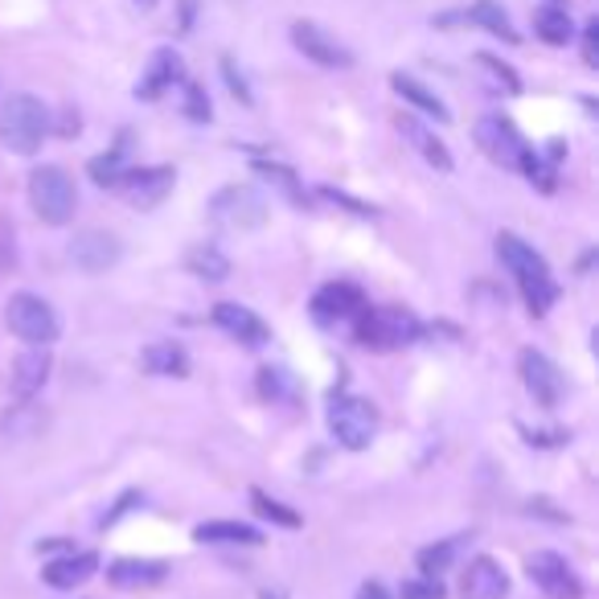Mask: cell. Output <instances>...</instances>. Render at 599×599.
<instances>
[{
    "label": "cell",
    "instance_id": "1",
    "mask_svg": "<svg viewBox=\"0 0 599 599\" xmlns=\"http://www.w3.org/2000/svg\"><path fill=\"white\" fill-rule=\"evenodd\" d=\"M497 259L506 263L509 276H513L518 288H522L530 317H546V313L559 304V280L550 276V263L525 243V239H518L513 230H501V234H497Z\"/></svg>",
    "mask_w": 599,
    "mask_h": 599
},
{
    "label": "cell",
    "instance_id": "2",
    "mask_svg": "<svg viewBox=\"0 0 599 599\" xmlns=\"http://www.w3.org/2000/svg\"><path fill=\"white\" fill-rule=\"evenodd\" d=\"M419 337H423V320L403 304H378V308L366 304L354 317V341L361 349H374V354L407 349Z\"/></svg>",
    "mask_w": 599,
    "mask_h": 599
},
{
    "label": "cell",
    "instance_id": "3",
    "mask_svg": "<svg viewBox=\"0 0 599 599\" xmlns=\"http://www.w3.org/2000/svg\"><path fill=\"white\" fill-rule=\"evenodd\" d=\"M50 128H54V119H50V107L41 103L38 94L17 91L0 103V144L9 152H17V156L41 152Z\"/></svg>",
    "mask_w": 599,
    "mask_h": 599
},
{
    "label": "cell",
    "instance_id": "4",
    "mask_svg": "<svg viewBox=\"0 0 599 599\" xmlns=\"http://www.w3.org/2000/svg\"><path fill=\"white\" fill-rule=\"evenodd\" d=\"M29 206L46 226H66L78 209L75 177L62 165H41L29 173Z\"/></svg>",
    "mask_w": 599,
    "mask_h": 599
},
{
    "label": "cell",
    "instance_id": "5",
    "mask_svg": "<svg viewBox=\"0 0 599 599\" xmlns=\"http://www.w3.org/2000/svg\"><path fill=\"white\" fill-rule=\"evenodd\" d=\"M378 407L370 398H361V394H333V403H329V431H333V439H337L341 448L349 451H366L374 444L378 435Z\"/></svg>",
    "mask_w": 599,
    "mask_h": 599
},
{
    "label": "cell",
    "instance_id": "6",
    "mask_svg": "<svg viewBox=\"0 0 599 599\" xmlns=\"http://www.w3.org/2000/svg\"><path fill=\"white\" fill-rule=\"evenodd\" d=\"M4 324H9V333L21 337L25 345H54L58 333H62V320L58 313L50 308V300L34 296V292H17V296H9L4 304Z\"/></svg>",
    "mask_w": 599,
    "mask_h": 599
},
{
    "label": "cell",
    "instance_id": "7",
    "mask_svg": "<svg viewBox=\"0 0 599 599\" xmlns=\"http://www.w3.org/2000/svg\"><path fill=\"white\" fill-rule=\"evenodd\" d=\"M267 214H271V206L255 186H226L209 202V222L222 226V230H259L267 222Z\"/></svg>",
    "mask_w": 599,
    "mask_h": 599
},
{
    "label": "cell",
    "instance_id": "8",
    "mask_svg": "<svg viewBox=\"0 0 599 599\" xmlns=\"http://www.w3.org/2000/svg\"><path fill=\"white\" fill-rule=\"evenodd\" d=\"M476 144H481V152H485L493 165L513 169V173H522L525 156H530L525 136L513 128V119H506V115H485V119L476 124Z\"/></svg>",
    "mask_w": 599,
    "mask_h": 599
},
{
    "label": "cell",
    "instance_id": "9",
    "mask_svg": "<svg viewBox=\"0 0 599 599\" xmlns=\"http://www.w3.org/2000/svg\"><path fill=\"white\" fill-rule=\"evenodd\" d=\"M292 46H296L308 62L324 66V71H349V66H354V50L341 46L329 29H320L317 21H296V25H292Z\"/></svg>",
    "mask_w": 599,
    "mask_h": 599
},
{
    "label": "cell",
    "instance_id": "10",
    "mask_svg": "<svg viewBox=\"0 0 599 599\" xmlns=\"http://www.w3.org/2000/svg\"><path fill=\"white\" fill-rule=\"evenodd\" d=\"M525 575H530L534 587H543L550 599H583L579 575H575L571 562L562 559V555H555V550H538V555H530Z\"/></svg>",
    "mask_w": 599,
    "mask_h": 599
},
{
    "label": "cell",
    "instance_id": "11",
    "mask_svg": "<svg viewBox=\"0 0 599 599\" xmlns=\"http://www.w3.org/2000/svg\"><path fill=\"white\" fill-rule=\"evenodd\" d=\"M124 255V246L115 239L112 230H78L71 239V263H75L82 276H103L107 267H115Z\"/></svg>",
    "mask_w": 599,
    "mask_h": 599
},
{
    "label": "cell",
    "instance_id": "12",
    "mask_svg": "<svg viewBox=\"0 0 599 599\" xmlns=\"http://www.w3.org/2000/svg\"><path fill=\"white\" fill-rule=\"evenodd\" d=\"M518 370H522V386L530 391V398H534L538 407H546V411L559 407L562 403V374L550 357L538 354V349H522Z\"/></svg>",
    "mask_w": 599,
    "mask_h": 599
},
{
    "label": "cell",
    "instance_id": "13",
    "mask_svg": "<svg viewBox=\"0 0 599 599\" xmlns=\"http://www.w3.org/2000/svg\"><path fill=\"white\" fill-rule=\"evenodd\" d=\"M181 82H186V62H181V54H177L173 46H161V50L149 58L140 82H136V99L156 103L161 94H169L173 87H181Z\"/></svg>",
    "mask_w": 599,
    "mask_h": 599
},
{
    "label": "cell",
    "instance_id": "14",
    "mask_svg": "<svg viewBox=\"0 0 599 599\" xmlns=\"http://www.w3.org/2000/svg\"><path fill=\"white\" fill-rule=\"evenodd\" d=\"M177 186V173L169 165H152V169H128V177L119 181V193L128 197L136 209H156Z\"/></svg>",
    "mask_w": 599,
    "mask_h": 599
},
{
    "label": "cell",
    "instance_id": "15",
    "mask_svg": "<svg viewBox=\"0 0 599 599\" xmlns=\"http://www.w3.org/2000/svg\"><path fill=\"white\" fill-rule=\"evenodd\" d=\"M214 324L222 329L226 337L243 341L246 349H259L271 341V329H267V320L259 313H251L246 304H234V300H222V304H214Z\"/></svg>",
    "mask_w": 599,
    "mask_h": 599
},
{
    "label": "cell",
    "instance_id": "16",
    "mask_svg": "<svg viewBox=\"0 0 599 599\" xmlns=\"http://www.w3.org/2000/svg\"><path fill=\"white\" fill-rule=\"evenodd\" d=\"M361 308H366L361 288H357V283H345V280L324 283V288H317V296H313V317H317L320 324H341V320H354Z\"/></svg>",
    "mask_w": 599,
    "mask_h": 599
},
{
    "label": "cell",
    "instance_id": "17",
    "mask_svg": "<svg viewBox=\"0 0 599 599\" xmlns=\"http://www.w3.org/2000/svg\"><path fill=\"white\" fill-rule=\"evenodd\" d=\"M506 596H509V575L497 559L476 555L460 571V599H506Z\"/></svg>",
    "mask_w": 599,
    "mask_h": 599
},
{
    "label": "cell",
    "instance_id": "18",
    "mask_svg": "<svg viewBox=\"0 0 599 599\" xmlns=\"http://www.w3.org/2000/svg\"><path fill=\"white\" fill-rule=\"evenodd\" d=\"M50 370H54L50 349H46V345H29V349L13 361V378H9L13 398H17V403H29L34 394H41V386L50 382Z\"/></svg>",
    "mask_w": 599,
    "mask_h": 599
},
{
    "label": "cell",
    "instance_id": "19",
    "mask_svg": "<svg viewBox=\"0 0 599 599\" xmlns=\"http://www.w3.org/2000/svg\"><path fill=\"white\" fill-rule=\"evenodd\" d=\"M94 571H99V555L94 550H71L66 559L46 562L41 566V579L50 583L54 591H75L87 579H94Z\"/></svg>",
    "mask_w": 599,
    "mask_h": 599
},
{
    "label": "cell",
    "instance_id": "20",
    "mask_svg": "<svg viewBox=\"0 0 599 599\" xmlns=\"http://www.w3.org/2000/svg\"><path fill=\"white\" fill-rule=\"evenodd\" d=\"M394 124H398V131H403V140H411V149L419 152V156H423V161H428L431 169L451 173V165H456V161H451L448 144H444V140H439V136H435V131H431V128H423V124H419V119H415V115H398V119H394Z\"/></svg>",
    "mask_w": 599,
    "mask_h": 599
},
{
    "label": "cell",
    "instance_id": "21",
    "mask_svg": "<svg viewBox=\"0 0 599 599\" xmlns=\"http://www.w3.org/2000/svg\"><path fill=\"white\" fill-rule=\"evenodd\" d=\"M169 566L161 559H119L107 566V583L112 587H124V591H136V587H156L165 583Z\"/></svg>",
    "mask_w": 599,
    "mask_h": 599
},
{
    "label": "cell",
    "instance_id": "22",
    "mask_svg": "<svg viewBox=\"0 0 599 599\" xmlns=\"http://www.w3.org/2000/svg\"><path fill=\"white\" fill-rule=\"evenodd\" d=\"M391 91L403 99V103H411L415 112H423V115H431L435 124H448L451 119V112H448V103L439 99L435 91H428L419 78H411V75H403V71H394L391 75Z\"/></svg>",
    "mask_w": 599,
    "mask_h": 599
},
{
    "label": "cell",
    "instance_id": "23",
    "mask_svg": "<svg viewBox=\"0 0 599 599\" xmlns=\"http://www.w3.org/2000/svg\"><path fill=\"white\" fill-rule=\"evenodd\" d=\"M140 366L156 378H189V354L177 341H152L140 354Z\"/></svg>",
    "mask_w": 599,
    "mask_h": 599
},
{
    "label": "cell",
    "instance_id": "24",
    "mask_svg": "<svg viewBox=\"0 0 599 599\" xmlns=\"http://www.w3.org/2000/svg\"><path fill=\"white\" fill-rule=\"evenodd\" d=\"M464 21L476 25V29H485V34H493V38H501L506 46H518L522 41V34L513 29V21H509V13L497 0H476L469 13H464Z\"/></svg>",
    "mask_w": 599,
    "mask_h": 599
},
{
    "label": "cell",
    "instance_id": "25",
    "mask_svg": "<svg viewBox=\"0 0 599 599\" xmlns=\"http://www.w3.org/2000/svg\"><path fill=\"white\" fill-rule=\"evenodd\" d=\"M534 34L546 41V46H571L575 41V21L562 4H543L534 13Z\"/></svg>",
    "mask_w": 599,
    "mask_h": 599
},
{
    "label": "cell",
    "instance_id": "26",
    "mask_svg": "<svg viewBox=\"0 0 599 599\" xmlns=\"http://www.w3.org/2000/svg\"><path fill=\"white\" fill-rule=\"evenodd\" d=\"M197 543H222V546H263V534L246 522H202L193 530Z\"/></svg>",
    "mask_w": 599,
    "mask_h": 599
},
{
    "label": "cell",
    "instance_id": "27",
    "mask_svg": "<svg viewBox=\"0 0 599 599\" xmlns=\"http://www.w3.org/2000/svg\"><path fill=\"white\" fill-rule=\"evenodd\" d=\"M128 144H119V149L112 152H99V156H91L87 161V177H91L99 189H119V181L128 177Z\"/></svg>",
    "mask_w": 599,
    "mask_h": 599
},
{
    "label": "cell",
    "instance_id": "28",
    "mask_svg": "<svg viewBox=\"0 0 599 599\" xmlns=\"http://www.w3.org/2000/svg\"><path fill=\"white\" fill-rule=\"evenodd\" d=\"M186 267L197 276V280H206V283H222L230 280V259H226L222 251L214 243H197L193 251L186 255Z\"/></svg>",
    "mask_w": 599,
    "mask_h": 599
},
{
    "label": "cell",
    "instance_id": "29",
    "mask_svg": "<svg viewBox=\"0 0 599 599\" xmlns=\"http://www.w3.org/2000/svg\"><path fill=\"white\" fill-rule=\"evenodd\" d=\"M464 543H469V534H456V538H444V543H435V546H423L415 562H419V571H423L428 579H439L451 562H456V555L464 550Z\"/></svg>",
    "mask_w": 599,
    "mask_h": 599
},
{
    "label": "cell",
    "instance_id": "30",
    "mask_svg": "<svg viewBox=\"0 0 599 599\" xmlns=\"http://www.w3.org/2000/svg\"><path fill=\"white\" fill-rule=\"evenodd\" d=\"M259 394L271 403H296L300 398V382L283 366H263L259 370Z\"/></svg>",
    "mask_w": 599,
    "mask_h": 599
},
{
    "label": "cell",
    "instance_id": "31",
    "mask_svg": "<svg viewBox=\"0 0 599 599\" xmlns=\"http://www.w3.org/2000/svg\"><path fill=\"white\" fill-rule=\"evenodd\" d=\"M251 506H255V513H259L263 522H271V525H283V530H300V525H304V518H300L296 509H288L283 501H276L271 493H263V488H251Z\"/></svg>",
    "mask_w": 599,
    "mask_h": 599
},
{
    "label": "cell",
    "instance_id": "32",
    "mask_svg": "<svg viewBox=\"0 0 599 599\" xmlns=\"http://www.w3.org/2000/svg\"><path fill=\"white\" fill-rule=\"evenodd\" d=\"M255 173H263L267 181H276V186L288 193V202H296V206H308V193H304V186H300L296 173L288 169V165H276V161H255Z\"/></svg>",
    "mask_w": 599,
    "mask_h": 599
},
{
    "label": "cell",
    "instance_id": "33",
    "mask_svg": "<svg viewBox=\"0 0 599 599\" xmlns=\"http://www.w3.org/2000/svg\"><path fill=\"white\" fill-rule=\"evenodd\" d=\"M476 66H481L506 94H522V78H518V71H513L509 62H501V58H493V54H476Z\"/></svg>",
    "mask_w": 599,
    "mask_h": 599
},
{
    "label": "cell",
    "instance_id": "34",
    "mask_svg": "<svg viewBox=\"0 0 599 599\" xmlns=\"http://www.w3.org/2000/svg\"><path fill=\"white\" fill-rule=\"evenodd\" d=\"M186 87V99H181V112H186V119H193V124H209L214 119V107H209V94L202 82H181Z\"/></svg>",
    "mask_w": 599,
    "mask_h": 599
},
{
    "label": "cell",
    "instance_id": "35",
    "mask_svg": "<svg viewBox=\"0 0 599 599\" xmlns=\"http://www.w3.org/2000/svg\"><path fill=\"white\" fill-rule=\"evenodd\" d=\"M222 78H226V87H230V94H234L243 107H251V103H255V94H251V87H246V75L239 71V66H234V58H230V54L222 58Z\"/></svg>",
    "mask_w": 599,
    "mask_h": 599
},
{
    "label": "cell",
    "instance_id": "36",
    "mask_svg": "<svg viewBox=\"0 0 599 599\" xmlns=\"http://www.w3.org/2000/svg\"><path fill=\"white\" fill-rule=\"evenodd\" d=\"M398 599H444V583L439 579H407L403 583V591H398Z\"/></svg>",
    "mask_w": 599,
    "mask_h": 599
},
{
    "label": "cell",
    "instance_id": "37",
    "mask_svg": "<svg viewBox=\"0 0 599 599\" xmlns=\"http://www.w3.org/2000/svg\"><path fill=\"white\" fill-rule=\"evenodd\" d=\"M583 62H587V66H599V21L596 17L583 25Z\"/></svg>",
    "mask_w": 599,
    "mask_h": 599
},
{
    "label": "cell",
    "instance_id": "38",
    "mask_svg": "<svg viewBox=\"0 0 599 599\" xmlns=\"http://www.w3.org/2000/svg\"><path fill=\"white\" fill-rule=\"evenodd\" d=\"M320 197H329V202H341V206H349L354 214H374V206H361V202H354V197H345V193H337V189H320Z\"/></svg>",
    "mask_w": 599,
    "mask_h": 599
},
{
    "label": "cell",
    "instance_id": "39",
    "mask_svg": "<svg viewBox=\"0 0 599 599\" xmlns=\"http://www.w3.org/2000/svg\"><path fill=\"white\" fill-rule=\"evenodd\" d=\"M181 21H177V34H193V17H197V0H177Z\"/></svg>",
    "mask_w": 599,
    "mask_h": 599
},
{
    "label": "cell",
    "instance_id": "40",
    "mask_svg": "<svg viewBox=\"0 0 599 599\" xmlns=\"http://www.w3.org/2000/svg\"><path fill=\"white\" fill-rule=\"evenodd\" d=\"M357 599H391V591H386L382 583H366V587L357 591Z\"/></svg>",
    "mask_w": 599,
    "mask_h": 599
},
{
    "label": "cell",
    "instance_id": "41",
    "mask_svg": "<svg viewBox=\"0 0 599 599\" xmlns=\"http://www.w3.org/2000/svg\"><path fill=\"white\" fill-rule=\"evenodd\" d=\"M58 136H78V115L75 112L62 115V128H58Z\"/></svg>",
    "mask_w": 599,
    "mask_h": 599
},
{
    "label": "cell",
    "instance_id": "42",
    "mask_svg": "<svg viewBox=\"0 0 599 599\" xmlns=\"http://www.w3.org/2000/svg\"><path fill=\"white\" fill-rule=\"evenodd\" d=\"M136 4H140V9H152V4H156V0H136Z\"/></svg>",
    "mask_w": 599,
    "mask_h": 599
}]
</instances>
